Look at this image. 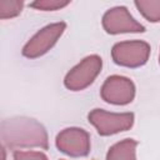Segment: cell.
I'll return each mask as SVG.
<instances>
[{
    "label": "cell",
    "mask_w": 160,
    "mask_h": 160,
    "mask_svg": "<svg viewBox=\"0 0 160 160\" xmlns=\"http://www.w3.org/2000/svg\"><path fill=\"white\" fill-rule=\"evenodd\" d=\"M2 145L10 149L40 148L48 150L49 138L46 129L38 120L28 116L4 119L0 125Z\"/></svg>",
    "instance_id": "1"
},
{
    "label": "cell",
    "mask_w": 160,
    "mask_h": 160,
    "mask_svg": "<svg viewBox=\"0 0 160 160\" xmlns=\"http://www.w3.org/2000/svg\"><path fill=\"white\" fill-rule=\"evenodd\" d=\"M89 122L101 136H110L130 130L134 125V112H110L102 109H94L88 115Z\"/></svg>",
    "instance_id": "2"
},
{
    "label": "cell",
    "mask_w": 160,
    "mask_h": 160,
    "mask_svg": "<svg viewBox=\"0 0 160 160\" xmlns=\"http://www.w3.org/2000/svg\"><path fill=\"white\" fill-rule=\"evenodd\" d=\"M102 68V59L99 55H89L71 68L64 78V85L70 91H81L90 86Z\"/></svg>",
    "instance_id": "3"
},
{
    "label": "cell",
    "mask_w": 160,
    "mask_h": 160,
    "mask_svg": "<svg viewBox=\"0 0 160 160\" xmlns=\"http://www.w3.org/2000/svg\"><path fill=\"white\" fill-rule=\"evenodd\" d=\"M151 48L142 40H126L116 42L111 49L112 61L124 68H140L149 60Z\"/></svg>",
    "instance_id": "4"
},
{
    "label": "cell",
    "mask_w": 160,
    "mask_h": 160,
    "mask_svg": "<svg viewBox=\"0 0 160 160\" xmlns=\"http://www.w3.org/2000/svg\"><path fill=\"white\" fill-rule=\"evenodd\" d=\"M66 24L64 21L54 22L40 29L22 48L21 52L28 59H38L45 55L58 42L60 36L64 34Z\"/></svg>",
    "instance_id": "5"
},
{
    "label": "cell",
    "mask_w": 160,
    "mask_h": 160,
    "mask_svg": "<svg viewBox=\"0 0 160 160\" xmlns=\"http://www.w3.org/2000/svg\"><path fill=\"white\" fill-rule=\"evenodd\" d=\"M55 145L59 151L71 158H84L90 152V135L81 128H66L56 135Z\"/></svg>",
    "instance_id": "6"
},
{
    "label": "cell",
    "mask_w": 160,
    "mask_h": 160,
    "mask_svg": "<svg viewBox=\"0 0 160 160\" xmlns=\"http://www.w3.org/2000/svg\"><path fill=\"white\" fill-rule=\"evenodd\" d=\"M136 88L132 80L121 75H111L106 78L101 89V99L112 105H128L135 98Z\"/></svg>",
    "instance_id": "7"
},
{
    "label": "cell",
    "mask_w": 160,
    "mask_h": 160,
    "mask_svg": "<svg viewBox=\"0 0 160 160\" xmlns=\"http://www.w3.org/2000/svg\"><path fill=\"white\" fill-rule=\"evenodd\" d=\"M101 24L104 30L111 35L145 31V26L135 20V18L125 6H114L106 10L102 15Z\"/></svg>",
    "instance_id": "8"
},
{
    "label": "cell",
    "mask_w": 160,
    "mask_h": 160,
    "mask_svg": "<svg viewBox=\"0 0 160 160\" xmlns=\"http://www.w3.org/2000/svg\"><path fill=\"white\" fill-rule=\"evenodd\" d=\"M136 140L124 139L109 148L106 160H136Z\"/></svg>",
    "instance_id": "9"
},
{
    "label": "cell",
    "mask_w": 160,
    "mask_h": 160,
    "mask_svg": "<svg viewBox=\"0 0 160 160\" xmlns=\"http://www.w3.org/2000/svg\"><path fill=\"white\" fill-rule=\"evenodd\" d=\"M134 4L148 21H160V0H136Z\"/></svg>",
    "instance_id": "10"
},
{
    "label": "cell",
    "mask_w": 160,
    "mask_h": 160,
    "mask_svg": "<svg viewBox=\"0 0 160 160\" xmlns=\"http://www.w3.org/2000/svg\"><path fill=\"white\" fill-rule=\"evenodd\" d=\"M24 8L21 0H0V19H11L18 16Z\"/></svg>",
    "instance_id": "11"
},
{
    "label": "cell",
    "mask_w": 160,
    "mask_h": 160,
    "mask_svg": "<svg viewBox=\"0 0 160 160\" xmlns=\"http://www.w3.org/2000/svg\"><path fill=\"white\" fill-rule=\"evenodd\" d=\"M69 4V0H36L34 2H30V6L42 11H55L68 6Z\"/></svg>",
    "instance_id": "12"
},
{
    "label": "cell",
    "mask_w": 160,
    "mask_h": 160,
    "mask_svg": "<svg viewBox=\"0 0 160 160\" xmlns=\"http://www.w3.org/2000/svg\"><path fill=\"white\" fill-rule=\"evenodd\" d=\"M14 160H49L48 156L41 151H14Z\"/></svg>",
    "instance_id": "13"
},
{
    "label": "cell",
    "mask_w": 160,
    "mask_h": 160,
    "mask_svg": "<svg viewBox=\"0 0 160 160\" xmlns=\"http://www.w3.org/2000/svg\"><path fill=\"white\" fill-rule=\"evenodd\" d=\"M159 64H160V55H159Z\"/></svg>",
    "instance_id": "14"
}]
</instances>
